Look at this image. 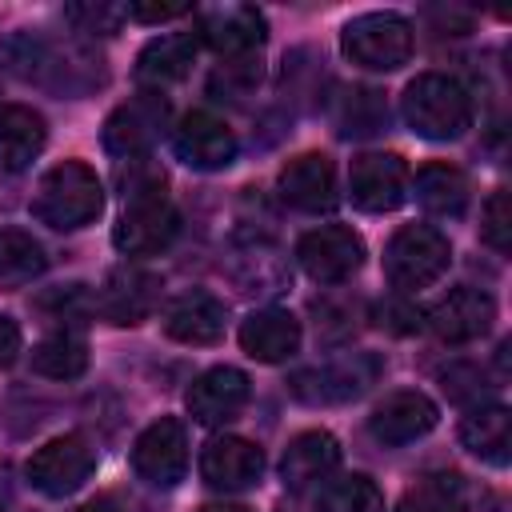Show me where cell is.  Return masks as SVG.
I'll list each match as a JSON object with an SVG mask.
<instances>
[{
    "label": "cell",
    "mask_w": 512,
    "mask_h": 512,
    "mask_svg": "<svg viewBox=\"0 0 512 512\" xmlns=\"http://www.w3.org/2000/svg\"><path fill=\"white\" fill-rule=\"evenodd\" d=\"M88 368V344L76 332H52L32 348V372L48 380H76Z\"/></svg>",
    "instance_id": "f1b7e54d"
},
{
    "label": "cell",
    "mask_w": 512,
    "mask_h": 512,
    "mask_svg": "<svg viewBox=\"0 0 512 512\" xmlns=\"http://www.w3.org/2000/svg\"><path fill=\"white\" fill-rule=\"evenodd\" d=\"M160 276L156 272H144V268H112L104 276V284L96 288V312L108 320V324H140L152 316L156 300H160Z\"/></svg>",
    "instance_id": "5bb4252c"
},
{
    "label": "cell",
    "mask_w": 512,
    "mask_h": 512,
    "mask_svg": "<svg viewBox=\"0 0 512 512\" xmlns=\"http://www.w3.org/2000/svg\"><path fill=\"white\" fill-rule=\"evenodd\" d=\"M412 44V24L396 12H364L340 32L344 56L368 72H396L400 64H408Z\"/></svg>",
    "instance_id": "5b68a950"
},
{
    "label": "cell",
    "mask_w": 512,
    "mask_h": 512,
    "mask_svg": "<svg viewBox=\"0 0 512 512\" xmlns=\"http://www.w3.org/2000/svg\"><path fill=\"white\" fill-rule=\"evenodd\" d=\"M160 324L180 344H216L228 328V308L212 292H184L164 308Z\"/></svg>",
    "instance_id": "44dd1931"
},
{
    "label": "cell",
    "mask_w": 512,
    "mask_h": 512,
    "mask_svg": "<svg viewBox=\"0 0 512 512\" xmlns=\"http://www.w3.org/2000/svg\"><path fill=\"white\" fill-rule=\"evenodd\" d=\"M0 512H4V508H0Z\"/></svg>",
    "instance_id": "60d3db41"
},
{
    "label": "cell",
    "mask_w": 512,
    "mask_h": 512,
    "mask_svg": "<svg viewBox=\"0 0 512 512\" xmlns=\"http://www.w3.org/2000/svg\"><path fill=\"white\" fill-rule=\"evenodd\" d=\"M20 356V324L12 316H0V368H8Z\"/></svg>",
    "instance_id": "74e56055"
},
{
    "label": "cell",
    "mask_w": 512,
    "mask_h": 512,
    "mask_svg": "<svg viewBox=\"0 0 512 512\" xmlns=\"http://www.w3.org/2000/svg\"><path fill=\"white\" fill-rule=\"evenodd\" d=\"M92 472H96V452H92V444L80 432L52 436L24 464L28 484L36 492H44V496H72Z\"/></svg>",
    "instance_id": "8992f818"
},
{
    "label": "cell",
    "mask_w": 512,
    "mask_h": 512,
    "mask_svg": "<svg viewBox=\"0 0 512 512\" xmlns=\"http://www.w3.org/2000/svg\"><path fill=\"white\" fill-rule=\"evenodd\" d=\"M460 440L472 456L504 468L508 456H512V416L504 404H480L464 416L460 424Z\"/></svg>",
    "instance_id": "4316f807"
},
{
    "label": "cell",
    "mask_w": 512,
    "mask_h": 512,
    "mask_svg": "<svg viewBox=\"0 0 512 512\" xmlns=\"http://www.w3.org/2000/svg\"><path fill=\"white\" fill-rule=\"evenodd\" d=\"M348 192L364 212H392L408 200V164L396 152H364L348 168Z\"/></svg>",
    "instance_id": "7c38bea8"
},
{
    "label": "cell",
    "mask_w": 512,
    "mask_h": 512,
    "mask_svg": "<svg viewBox=\"0 0 512 512\" xmlns=\"http://www.w3.org/2000/svg\"><path fill=\"white\" fill-rule=\"evenodd\" d=\"M452 260V244L440 228L432 224H404L388 248H384V276L392 288L412 292V288H428L448 272Z\"/></svg>",
    "instance_id": "277c9868"
},
{
    "label": "cell",
    "mask_w": 512,
    "mask_h": 512,
    "mask_svg": "<svg viewBox=\"0 0 512 512\" xmlns=\"http://www.w3.org/2000/svg\"><path fill=\"white\" fill-rule=\"evenodd\" d=\"M480 240L492 248V252H508L512 244V208H508V192L496 188L484 204V220H480Z\"/></svg>",
    "instance_id": "d6a6232c"
},
{
    "label": "cell",
    "mask_w": 512,
    "mask_h": 512,
    "mask_svg": "<svg viewBox=\"0 0 512 512\" xmlns=\"http://www.w3.org/2000/svg\"><path fill=\"white\" fill-rule=\"evenodd\" d=\"M200 512H252V508H244V504H208Z\"/></svg>",
    "instance_id": "ab89813d"
},
{
    "label": "cell",
    "mask_w": 512,
    "mask_h": 512,
    "mask_svg": "<svg viewBox=\"0 0 512 512\" xmlns=\"http://www.w3.org/2000/svg\"><path fill=\"white\" fill-rule=\"evenodd\" d=\"M172 152L196 172H220L236 160V132L208 108H192L172 128Z\"/></svg>",
    "instance_id": "30bf717a"
},
{
    "label": "cell",
    "mask_w": 512,
    "mask_h": 512,
    "mask_svg": "<svg viewBox=\"0 0 512 512\" xmlns=\"http://www.w3.org/2000/svg\"><path fill=\"white\" fill-rule=\"evenodd\" d=\"M176 232H180V212L160 192V196L124 200V216L112 228V244L124 256H156L176 240Z\"/></svg>",
    "instance_id": "ba28073f"
},
{
    "label": "cell",
    "mask_w": 512,
    "mask_h": 512,
    "mask_svg": "<svg viewBox=\"0 0 512 512\" xmlns=\"http://www.w3.org/2000/svg\"><path fill=\"white\" fill-rule=\"evenodd\" d=\"M400 116L424 140H460L472 128V96L456 76L420 72L400 96Z\"/></svg>",
    "instance_id": "7a4b0ae2"
},
{
    "label": "cell",
    "mask_w": 512,
    "mask_h": 512,
    "mask_svg": "<svg viewBox=\"0 0 512 512\" xmlns=\"http://www.w3.org/2000/svg\"><path fill=\"white\" fill-rule=\"evenodd\" d=\"M496 320V300L484 288H452L428 308V328L448 344H468L484 336Z\"/></svg>",
    "instance_id": "ac0fdd59"
},
{
    "label": "cell",
    "mask_w": 512,
    "mask_h": 512,
    "mask_svg": "<svg viewBox=\"0 0 512 512\" xmlns=\"http://www.w3.org/2000/svg\"><path fill=\"white\" fill-rule=\"evenodd\" d=\"M48 256L40 248V240H32V232L20 228H0V292H16L24 284H32L44 272Z\"/></svg>",
    "instance_id": "83f0119b"
},
{
    "label": "cell",
    "mask_w": 512,
    "mask_h": 512,
    "mask_svg": "<svg viewBox=\"0 0 512 512\" xmlns=\"http://www.w3.org/2000/svg\"><path fill=\"white\" fill-rule=\"evenodd\" d=\"M296 260L316 284H344L364 264V240L344 224H324L300 236Z\"/></svg>",
    "instance_id": "9c48e42d"
},
{
    "label": "cell",
    "mask_w": 512,
    "mask_h": 512,
    "mask_svg": "<svg viewBox=\"0 0 512 512\" xmlns=\"http://www.w3.org/2000/svg\"><path fill=\"white\" fill-rule=\"evenodd\" d=\"M316 512H384V496L380 488L352 472V476H340V480H328L316 496Z\"/></svg>",
    "instance_id": "1f68e13d"
},
{
    "label": "cell",
    "mask_w": 512,
    "mask_h": 512,
    "mask_svg": "<svg viewBox=\"0 0 512 512\" xmlns=\"http://www.w3.org/2000/svg\"><path fill=\"white\" fill-rule=\"evenodd\" d=\"M76 512H120L112 500H88V504H80Z\"/></svg>",
    "instance_id": "f35d334b"
},
{
    "label": "cell",
    "mask_w": 512,
    "mask_h": 512,
    "mask_svg": "<svg viewBox=\"0 0 512 512\" xmlns=\"http://www.w3.org/2000/svg\"><path fill=\"white\" fill-rule=\"evenodd\" d=\"M436 420H440V408H436L424 392L400 388V392H388V396L372 408L368 432H372L380 444L400 448V444H412V440H420L424 432H432Z\"/></svg>",
    "instance_id": "9a60e30c"
},
{
    "label": "cell",
    "mask_w": 512,
    "mask_h": 512,
    "mask_svg": "<svg viewBox=\"0 0 512 512\" xmlns=\"http://www.w3.org/2000/svg\"><path fill=\"white\" fill-rule=\"evenodd\" d=\"M0 68L12 72L16 80L40 84V88H56V92H88L100 80V60H84L44 36L32 32H16L0 44Z\"/></svg>",
    "instance_id": "6da1fadb"
},
{
    "label": "cell",
    "mask_w": 512,
    "mask_h": 512,
    "mask_svg": "<svg viewBox=\"0 0 512 512\" xmlns=\"http://www.w3.org/2000/svg\"><path fill=\"white\" fill-rule=\"evenodd\" d=\"M264 36V16L252 4H220L200 16V40L228 60L252 56L264 44Z\"/></svg>",
    "instance_id": "d6986e66"
},
{
    "label": "cell",
    "mask_w": 512,
    "mask_h": 512,
    "mask_svg": "<svg viewBox=\"0 0 512 512\" xmlns=\"http://www.w3.org/2000/svg\"><path fill=\"white\" fill-rule=\"evenodd\" d=\"M388 124L384 100L372 88H348L336 100V132L340 136H372Z\"/></svg>",
    "instance_id": "4dcf8cb0"
},
{
    "label": "cell",
    "mask_w": 512,
    "mask_h": 512,
    "mask_svg": "<svg viewBox=\"0 0 512 512\" xmlns=\"http://www.w3.org/2000/svg\"><path fill=\"white\" fill-rule=\"evenodd\" d=\"M396 512H468L464 484H460V476H452V472L424 476V480H416V484L396 500Z\"/></svg>",
    "instance_id": "f546056e"
},
{
    "label": "cell",
    "mask_w": 512,
    "mask_h": 512,
    "mask_svg": "<svg viewBox=\"0 0 512 512\" xmlns=\"http://www.w3.org/2000/svg\"><path fill=\"white\" fill-rule=\"evenodd\" d=\"M104 212V184L84 160H64L48 168L32 196V216L56 232L92 224Z\"/></svg>",
    "instance_id": "3957f363"
},
{
    "label": "cell",
    "mask_w": 512,
    "mask_h": 512,
    "mask_svg": "<svg viewBox=\"0 0 512 512\" xmlns=\"http://www.w3.org/2000/svg\"><path fill=\"white\" fill-rule=\"evenodd\" d=\"M196 48H200L196 32H168V36L148 40L136 56V80L152 84L160 92V84H172V80L188 76L192 60H196Z\"/></svg>",
    "instance_id": "cb8c5ba5"
},
{
    "label": "cell",
    "mask_w": 512,
    "mask_h": 512,
    "mask_svg": "<svg viewBox=\"0 0 512 512\" xmlns=\"http://www.w3.org/2000/svg\"><path fill=\"white\" fill-rule=\"evenodd\" d=\"M168 116V104L160 100V92H140L128 104H120L108 120H104V148L120 160H136L148 156L152 140L160 136V124Z\"/></svg>",
    "instance_id": "4fadbf2b"
},
{
    "label": "cell",
    "mask_w": 512,
    "mask_h": 512,
    "mask_svg": "<svg viewBox=\"0 0 512 512\" xmlns=\"http://www.w3.org/2000/svg\"><path fill=\"white\" fill-rule=\"evenodd\" d=\"M280 200L300 212H328L336 204V168L324 152H300L280 168Z\"/></svg>",
    "instance_id": "ffe728a7"
},
{
    "label": "cell",
    "mask_w": 512,
    "mask_h": 512,
    "mask_svg": "<svg viewBox=\"0 0 512 512\" xmlns=\"http://www.w3.org/2000/svg\"><path fill=\"white\" fill-rule=\"evenodd\" d=\"M340 464V444L332 432L324 428H312V432H300L288 440L284 456H280V476L288 488H308L316 480H324L332 468Z\"/></svg>",
    "instance_id": "603a6c76"
},
{
    "label": "cell",
    "mask_w": 512,
    "mask_h": 512,
    "mask_svg": "<svg viewBox=\"0 0 512 512\" xmlns=\"http://www.w3.org/2000/svg\"><path fill=\"white\" fill-rule=\"evenodd\" d=\"M376 376H380V360L372 352H352V356L296 372L288 388L304 404H344V400H356L368 384H376Z\"/></svg>",
    "instance_id": "52a82bcc"
},
{
    "label": "cell",
    "mask_w": 512,
    "mask_h": 512,
    "mask_svg": "<svg viewBox=\"0 0 512 512\" xmlns=\"http://www.w3.org/2000/svg\"><path fill=\"white\" fill-rule=\"evenodd\" d=\"M64 16L76 24V32H96V36H108L120 28V20H128L124 8L116 4H68Z\"/></svg>",
    "instance_id": "e575fe53"
},
{
    "label": "cell",
    "mask_w": 512,
    "mask_h": 512,
    "mask_svg": "<svg viewBox=\"0 0 512 512\" xmlns=\"http://www.w3.org/2000/svg\"><path fill=\"white\" fill-rule=\"evenodd\" d=\"M184 12H188V4H128V8H124V16H128V20H140V24L176 20V16H184Z\"/></svg>",
    "instance_id": "8d00e7d4"
},
{
    "label": "cell",
    "mask_w": 512,
    "mask_h": 512,
    "mask_svg": "<svg viewBox=\"0 0 512 512\" xmlns=\"http://www.w3.org/2000/svg\"><path fill=\"white\" fill-rule=\"evenodd\" d=\"M44 140H48V128L40 112H32L28 104L0 108V168L4 172L28 168L44 152Z\"/></svg>",
    "instance_id": "d4e9b609"
},
{
    "label": "cell",
    "mask_w": 512,
    "mask_h": 512,
    "mask_svg": "<svg viewBox=\"0 0 512 512\" xmlns=\"http://www.w3.org/2000/svg\"><path fill=\"white\" fill-rule=\"evenodd\" d=\"M248 396H252L248 376L240 368L220 364V368H208V372H200L192 380V388H188V416L196 424H204V428H216V424L236 420L244 412Z\"/></svg>",
    "instance_id": "2e32d148"
},
{
    "label": "cell",
    "mask_w": 512,
    "mask_h": 512,
    "mask_svg": "<svg viewBox=\"0 0 512 512\" xmlns=\"http://www.w3.org/2000/svg\"><path fill=\"white\" fill-rule=\"evenodd\" d=\"M132 468L140 480L156 484V488H176L188 472V436L184 424L172 416L152 420L136 444H132Z\"/></svg>",
    "instance_id": "8fae6325"
},
{
    "label": "cell",
    "mask_w": 512,
    "mask_h": 512,
    "mask_svg": "<svg viewBox=\"0 0 512 512\" xmlns=\"http://www.w3.org/2000/svg\"><path fill=\"white\" fill-rule=\"evenodd\" d=\"M440 380H444L448 400H456V404H472V408H480V404H484V396L492 392L488 376H484L476 364H452Z\"/></svg>",
    "instance_id": "836d02e7"
},
{
    "label": "cell",
    "mask_w": 512,
    "mask_h": 512,
    "mask_svg": "<svg viewBox=\"0 0 512 512\" xmlns=\"http://www.w3.org/2000/svg\"><path fill=\"white\" fill-rule=\"evenodd\" d=\"M240 348L260 364H280L300 348V320L284 308H260L240 324Z\"/></svg>",
    "instance_id": "7402d4cb"
},
{
    "label": "cell",
    "mask_w": 512,
    "mask_h": 512,
    "mask_svg": "<svg viewBox=\"0 0 512 512\" xmlns=\"http://www.w3.org/2000/svg\"><path fill=\"white\" fill-rule=\"evenodd\" d=\"M376 324L388 328L392 336H412V332H420L424 316H420V308L408 304V300H384V304L376 308Z\"/></svg>",
    "instance_id": "d590c367"
},
{
    "label": "cell",
    "mask_w": 512,
    "mask_h": 512,
    "mask_svg": "<svg viewBox=\"0 0 512 512\" xmlns=\"http://www.w3.org/2000/svg\"><path fill=\"white\" fill-rule=\"evenodd\" d=\"M200 476L216 492H244L264 476V452L244 436H216L200 452Z\"/></svg>",
    "instance_id": "e0dca14e"
},
{
    "label": "cell",
    "mask_w": 512,
    "mask_h": 512,
    "mask_svg": "<svg viewBox=\"0 0 512 512\" xmlns=\"http://www.w3.org/2000/svg\"><path fill=\"white\" fill-rule=\"evenodd\" d=\"M468 176L444 160H432V164H420L416 168V200L424 212L432 216H444V220H460L464 208H468Z\"/></svg>",
    "instance_id": "484cf974"
}]
</instances>
